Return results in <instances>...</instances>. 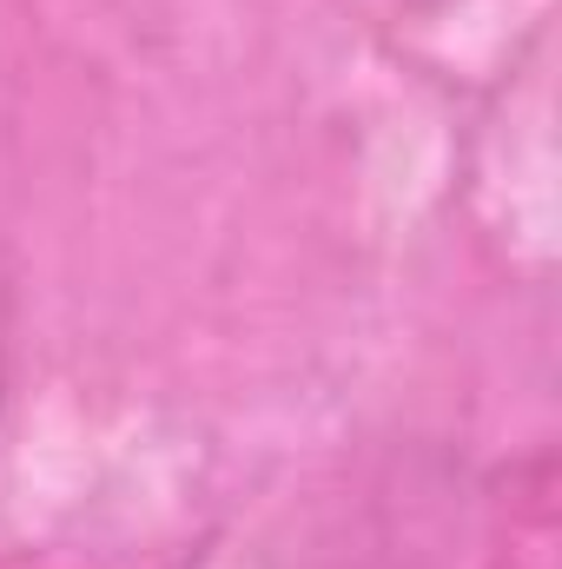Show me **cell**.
Wrapping results in <instances>:
<instances>
[{
	"mask_svg": "<svg viewBox=\"0 0 562 569\" xmlns=\"http://www.w3.org/2000/svg\"><path fill=\"white\" fill-rule=\"evenodd\" d=\"M7 358H13V284L0 266V398H7Z\"/></svg>",
	"mask_w": 562,
	"mask_h": 569,
	"instance_id": "obj_1",
	"label": "cell"
}]
</instances>
